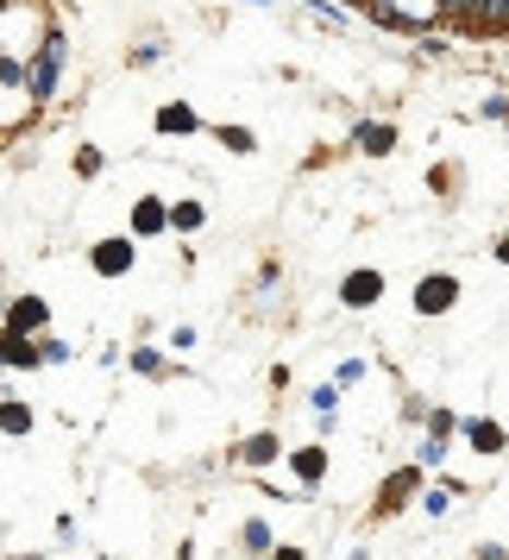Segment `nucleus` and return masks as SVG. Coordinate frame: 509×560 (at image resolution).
<instances>
[{"label": "nucleus", "instance_id": "f03ea898", "mask_svg": "<svg viewBox=\"0 0 509 560\" xmlns=\"http://www.w3.org/2000/svg\"><path fill=\"white\" fill-rule=\"evenodd\" d=\"M440 7H447V13H459V20H465V26H472V13H478L484 0H440Z\"/></svg>", "mask_w": 509, "mask_h": 560}, {"label": "nucleus", "instance_id": "f257e3e1", "mask_svg": "<svg viewBox=\"0 0 509 560\" xmlns=\"http://www.w3.org/2000/svg\"><path fill=\"white\" fill-rule=\"evenodd\" d=\"M472 26H484V32H509V0H484L478 13H472Z\"/></svg>", "mask_w": 509, "mask_h": 560}]
</instances>
